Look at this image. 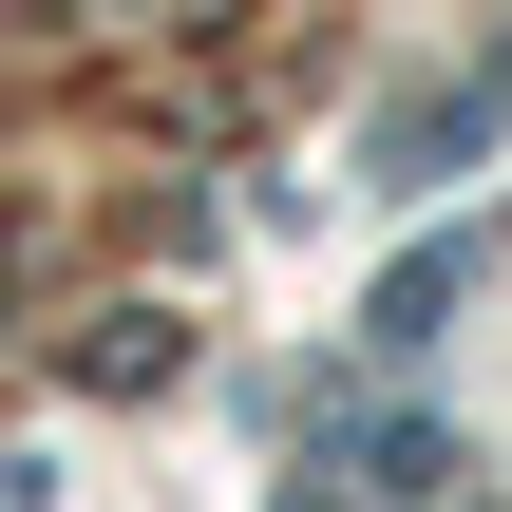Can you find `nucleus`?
I'll use <instances>...</instances> for the list:
<instances>
[{"mask_svg": "<svg viewBox=\"0 0 512 512\" xmlns=\"http://www.w3.org/2000/svg\"><path fill=\"white\" fill-rule=\"evenodd\" d=\"M456 304H475V247H418V266H399V285H380V342H399V361H418V342H437V323H456Z\"/></svg>", "mask_w": 512, "mask_h": 512, "instance_id": "nucleus-1", "label": "nucleus"}, {"mask_svg": "<svg viewBox=\"0 0 512 512\" xmlns=\"http://www.w3.org/2000/svg\"><path fill=\"white\" fill-rule=\"evenodd\" d=\"M494 95H512V76H494Z\"/></svg>", "mask_w": 512, "mask_h": 512, "instance_id": "nucleus-2", "label": "nucleus"}]
</instances>
